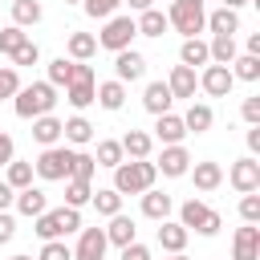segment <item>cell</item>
<instances>
[{
    "instance_id": "obj_1",
    "label": "cell",
    "mask_w": 260,
    "mask_h": 260,
    "mask_svg": "<svg viewBox=\"0 0 260 260\" xmlns=\"http://www.w3.org/2000/svg\"><path fill=\"white\" fill-rule=\"evenodd\" d=\"M53 106H57V85H49V81H32V85H20L12 93V110L24 122H32L41 114H53Z\"/></svg>"
},
{
    "instance_id": "obj_2",
    "label": "cell",
    "mask_w": 260,
    "mask_h": 260,
    "mask_svg": "<svg viewBox=\"0 0 260 260\" xmlns=\"http://www.w3.org/2000/svg\"><path fill=\"white\" fill-rule=\"evenodd\" d=\"M154 179H158V171L150 158H122L114 167V191L118 195H142L146 187H154Z\"/></svg>"
},
{
    "instance_id": "obj_3",
    "label": "cell",
    "mask_w": 260,
    "mask_h": 260,
    "mask_svg": "<svg viewBox=\"0 0 260 260\" xmlns=\"http://www.w3.org/2000/svg\"><path fill=\"white\" fill-rule=\"evenodd\" d=\"M32 232L41 236V240H65L69 232H81V211L77 207H45L41 215H37V223H32Z\"/></svg>"
},
{
    "instance_id": "obj_4",
    "label": "cell",
    "mask_w": 260,
    "mask_h": 260,
    "mask_svg": "<svg viewBox=\"0 0 260 260\" xmlns=\"http://www.w3.org/2000/svg\"><path fill=\"white\" fill-rule=\"evenodd\" d=\"M167 24H171V28H179L183 37H199V32L207 28V12H203V0H171Z\"/></svg>"
},
{
    "instance_id": "obj_5",
    "label": "cell",
    "mask_w": 260,
    "mask_h": 260,
    "mask_svg": "<svg viewBox=\"0 0 260 260\" xmlns=\"http://www.w3.org/2000/svg\"><path fill=\"white\" fill-rule=\"evenodd\" d=\"M179 223H183L187 232H199V236H215V232L223 228L219 211H215V207H207L203 199H187V203L179 207Z\"/></svg>"
},
{
    "instance_id": "obj_6",
    "label": "cell",
    "mask_w": 260,
    "mask_h": 260,
    "mask_svg": "<svg viewBox=\"0 0 260 260\" xmlns=\"http://www.w3.org/2000/svg\"><path fill=\"white\" fill-rule=\"evenodd\" d=\"M69 162H73V150L69 146H45L41 158L32 162V171L45 183H57V179H69Z\"/></svg>"
},
{
    "instance_id": "obj_7",
    "label": "cell",
    "mask_w": 260,
    "mask_h": 260,
    "mask_svg": "<svg viewBox=\"0 0 260 260\" xmlns=\"http://www.w3.org/2000/svg\"><path fill=\"white\" fill-rule=\"evenodd\" d=\"M138 37V28H134V16H110L106 20V28L98 32V45L102 49H110V53H122V49H130V41Z\"/></svg>"
},
{
    "instance_id": "obj_8",
    "label": "cell",
    "mask_w": 260,
    "mask_h": 260,
    "mask_svg": "<svg viewBox=\"0 0 260 260\" xmlns=\"http://www.w3.org/2000/svg\"><path fill=\"white\" fill-rule=\"evenodd\" d=\"M154 171H158V175H167V179H183V175L191 171V154H187V146H183V142L162 146V154H158Z\"/></svg>"
},
{
    "instance_id": "obj_9",
    "label": "cell",
    "mask_w": 260,
    "mask_h": 260,
    "mask_svg": "<svg viewBox=\"0 0 260 260\" xmlns=\"http://www.w3.org/2000/svg\"><path fill=\"white\" fill-rule=\"evenodd\" d=\"M228 179H232V187H236L240 195H248V191H260V162H256L252 154H244V158H236V162H232Z\"/></svg>"
},
{
    "instance_id": "obj_10",
    "label": "cell",
    "mask_w": 260,
    "mask_h": 260,
    "mask_svg": "<svg viewBox=\"0 0 260 260\" xmlns=\"http://www.w3.org/2000/svg\"><path fill=\"white\" fill-rule=\"evenodd\" d=\"M199 85H203V93H211V98H228L232 85H236V77H232L228 65H215V61H211V65L199 73Z\"/></svg>"
},
{
    "instance_id": "obj_11",
    "label": "cell",
    "mask_w": 260,
    "mask_h": 260,
    "mask_svg": "<svg viewBox=\"0 0 260 260\" xmlns=\"http://www.w3.org/2000/svg\"><path fill=\"white\" fill-rule=\"evenodd\" d=\"M106 248H110L106 228H81V240H77V248H73V260H102Z\"/></svg>"
},
{
    "instance_id": "obj_12",
    "label": "cell",
    "mask_w": 260,
    "mask_h": 260,
    "mask_svg": "<svg viewBox=\"0 0 260 260\" xmlns=\"http://www.w3.org/2000/svg\"><path fill=\"white\" fill-rule=\"evenodd\" d=\"M232 260H260V228H256V223L236 228V240H232Z\"/></svg>"
},
{
    "instance_id": "obj_13",
    "label": "cell",
    "mask_w": 260,
    "mask_h": 260,
    "mask_svg": "<svg viewBox=\"0 0 260 260\" xmlns=\"http://www.w3.org/2000/svg\"><path fill=\"white\" fill-rule=\"evenodd\" d=\"M114 73H118L122 85H126V81H138V77L146 73V57L134 53V49H122V53H114Z\"/></svg>"
},
{
    "instance_id": "obj_14",
    "label": "cell",
    "mask_w": 260,
    "mask_h": 260,
    "mask_svg": "<svg viewBox=\"0 0 260 260\" xmlns=\"http://www.w3.org/2000/svg\"><path fill=\"white\" fill-rule=\"evenodd\" d=\"M12 207H16L20 215H28V219H37V215H41V211L49 207V195H45L41 187H32V183H28V187H20V191H16V199H12Z\"/></svg>"
},
{
    "instance_id": "obj_15",
    "label": "cell",
    "mask_w": 260,
    "mask_h": 260,
    "mask_svg": "<svg viewBox=\"0 0 260 260\" xmlns=\"http://www.w3.org/2000/svg\"><path fill=\"white\" fill-rule=\"evenodd\" d=\"M154 138L162 142V146H175V142H183L187 138V126H183V118L179 114H158V122H154Z\"/></svg>"
},
{
    "instance_id": "obj_16",
    "label": "cell",
    "mask_w": 260,
    "mask_h": 260,
    "mask_svg": "<svg viewBox=\"0 0 260 260\" xmlns=\"http://www.w3.org/2000/svg\"><path fill=\"white\" fill-rule=\"evenodd\" d=\"M195 85H199V77H195V69H191V65H175V69H171V77H167L171 98H195Z\"/></svg>"
},
{
    "instance_id": "obj_17",
    "label": "cell",
    "mask_w": 260,
    "mask_h": 260,
    "mask_svg": "<svg viewBox=\"0 0 260 260\" xmlns=\"http://www.w3.org/2000/svg\"><path fill=\"white\" fill-rule=\"evenodd\" d=\"M61 138L73 142V146H85V142H93V122L85 114H73V118L61 122Z\"/></svg>"
},
{
    "instance_id": "obj_18",
    "label": "cell",
    "mask_w": 260,
    "mask_h": 260,
    "mask_svg": "<svg viewBox=\"0 0 260 260\" xmlns=\"http://www.w3.org/2000/svg\"><path fill=\"white\" fill-rule=\"evenodd\" d=\"M171 102H175V98H171L167 81H150V85L142 89V106H146V114H154V118H158V114H167V110H171Z\"/></svg>"
},
{
    "instance_id": "obj_19",
    "label": "cell",
    "mask_w": 260,
    "mask_h": 260,
    "mask_svg": "<svg viewBox=\"0 0 260 260\" xmlns=\"http://www.w3.org/2000/svg\"><path fill=\"white\" fill-rule=\"evenodd\" d=\"M118 142H122V154H126V158H150V146H154V138H150L146 130H134V126H130Z\"/></svg>"
},
{
    "instance_id": "obj_20",
    "label": "cell",
    "mask_w": 260,
    "mask_h": 260,
    "mask_svg": "<svg viewBox=\"0 0 260 260\" xmlns=\"http://www.w3.org/2000/svg\"><path fill=\"white\" fill-rule=\"evenodd\" d=\"M187 175H191L195 191H215V187L223 183V167H219V162H195Z\"/></svg>"
},
{
    "instance_id": "obj_21",
    "label": "cell",
    "mask_w": 260,
    "mask_h": 260,
    "mask_svg": "<svg viewBox=\"0 0 260 260\" xmlns=\"http://www.w3.org/2000/svg\"><path fill=\"white\" fill-rule=\"evenodd\" d=\"M106 240L110 244H118V248H126V244H134L138 240V228H134V219L130 215H110V228H106Z\"/></svg>"
},
{
    "instance_id": "obj_22",
    "label": "cell",
    "mask_w": 260,
    "mask_h": 260,
    "mask_svg": "<svg viewBox=\"0 0 260 260\" xmlns=\"http://www.w3.org/2000/svg\"><path fill=\"white\" fill-rule=\"evenodd\" d=\"M171 207H175V203H171V195H167V191H154V187H146V191H142V215H146V219H167V215H171Z\"/></svg>"
},
{
    "instance_id": "obj_23",
    "label": "cell",
    "mask_w": 260,
    "mask_h": 260,
    "mask_svg": "<svg viewBox=\"0 0 260 260\" xmlns=\"http://www.w3.org/2000/svg\"><path fill=\"white\" fill-rule=\"evenodd\" d=\"M158 248L162 252H183L187 248V228L171 223V219H158Z\"/></svg>"
},
{
    "instance_id": "obj_24",
    "label": "cell",
    "mask_w": 260,
    "mask_h": 260,
    "mask_svg": "<svg viewBox=\"0 0 260 260\" xmlns=\"http://www.w3.org/2000/svg\"><path fill=\"white\" fill-rule=\"evenodd\" d=\"M93 98H98V81H69V85H65V102H69L73 110H89Z\"/></svg>"
},
{
    "instance_id": "obj_25",
    "label": "cell",
    "mask_w": 260,
    "mask_h": 260,
    "mask_svg": "<svg viewBox=\"0 0 260 260\" xmlns=\"http://www.w3.org/2000/svg\"><path fill=\"white\" fill-rule=\"evenodd\" d=\"M93 102H98L102 110H110V114H114V110H122V106H126V85H122L118 77H114V81H102Z\"/></svg>"
},
{
    "instance_id": "obj_26",
    "label": "cell",
    "mask_w": 260,
    "mask_h": 260,
    "mask_svg": "<svg viewBox=\"0 0 260 260\" xmlns=\"http://www.w3.org/2000/svg\"><path fill=\"white\" fill-rule=\"evenodd\" d=\"M211 122H215V114H211V106H203V102H191V110L183 114L187 134H207V130H211Z\"/></svg>"
},
{
    "instance_id": "obj_27",
    "label": "cell",
    "mask_w": 260,
    "mask_h": 260,
    "mask_svg": "<svg viewBox=\"0 0 260 260\" xmlns=\"http://www.w3.org/2000/svg\"><path fill=\"white\" fill-rule=\"evenodd\" d=\"M32 138H37L41 146H57V142H61V118H53V114L32 118Z\"/></svg>"
},
{
    "instance_id": "obj_28",
    "label": "cell",
    "mask_w": 260,
    "mask_h": 260,
    "mask_svg": "<svg viewBox=\"0 0 260 260\" xmlns=\"http://www.w3.org/2000/svg\"><path fill=\"white\" fill-rule=\"evenodd\" d=\"M65 49H69V61H89L98 53V37L93 32H69Z\"/></svg>"
},
{
    "instance_id": "obj_29",
    "label": "cell",
    "mask_w": 260,
    "mask_h": 260,
    "mask_svg": "<svg viewBox=\"0 0 260 260\" xmlns=\"http://www.w3.org/2000/svg\"><path fill=\"white\" fill-rule=\"evenodd\" d=\"M207 53H211V61H215V65H232V61L240 57V53H236V37H223V32H211Z\"/></svg>"
},
{
    "instance_id": "obj_30",
    "label": "cell",
    "mask_w": 260,
    "mask_h": 260,
    "mask_svg": "<svg viewBox=\"0 0 260 260\" xmlns=\"http://www.w3.org/2000/svg\"><path fill=\"white\" fill-rule=\"evenodd\" d=\"M179 61L183 65H211V53H207V41H199V37H183V49H179Z\"/></svg>"
},
{
    "instance_id": "obj_31",
    "label": "cell",
    "mask_w": 260,
    "mask_h": 260,
    "mask_svg": "<svg viewBox=\"0 0 260 260\" xmlns=\"http://www.w3.org/2000/svg\"><path fill=\"white\" fill-rule=\"evenodd\" d=\"M207 28H211V32H223V37H236V32H240V12H236V8H215V12L207 16Z\"/></svg>"
},
{
    "instance_id": "obj_32",
    "label": "cell",
    "mask_w": 260,
    "mask_h": 260,
    "mask_svg": "<svg viewBox=\"0 0 260 260\" xmlns=\"http://www.w3.org/2000/svg\"><path fill=\"white\" fill-rule=\"evenodd\" d=\"M134 28H138V37H162L171 24H167V12H158V8H146V12L134 20Z\"/></svg>"
},
{
    "instance_id": "obj_33",
    "label": "cell",
    "mask_w": 260,
    "mask_h": 260,
    "mask_svg": "<svg viewBox=\"0 0 260 260\" xmlns=\"http://www.w3.org/2000/svg\"><path fill=\"white\" fill-rule=\"evenodd\" d=\"M89 203H93V207H98V215H106V219L122 211V195H118L114 187H102V191H93V195H89Z\"/></svg>"
},
{
    "instance_id": "obj_34",
    "label": "cell",
    "mask_w": 260,
    "mask_h": 260,
    "mask_svg": "<svg viewBox=\"0 0 260 260\" xmlns=\"http://www.w3.org/2000/svg\"><path fill=\"white\" fill-rule=\"evenodd\" d=\"M122 158H126V154H122V142H118V138H102V142H98V154H93L98 167H110V171H114Z\"/></svg>"
},
{
    "instance_id": "obj_35",
    "label": "cell",
    "mask_w": 260,
    "mask_h": 260,
    "mask_svg": "<svg viewBox=\"0 0 260 260\" xmlns=\"http://www.w3.org/2000/svg\"><path fill=\"white\" fill-rule=\"evenodd\" d=\"M41 20V0H12V24L28 28Z\"/></svg>"
},
{
    "instance_id": "obj_36",
    "label": "cell",
    "mask_w": 260,
    "mask_h": 260,
    "mask_svg": "<svg viewBox=\"0 0 260 260\" xmlns=\"http://www.w3.org/2000/svg\"><path fill=\"white\" fill-rule=\"evenodd\" d=\"M89 195H93L89 179H69V183H65V203H69V207H77V211H81V207L89 203Z\"/></svg>"
},
{
    "instance_id": "obj_37",
    "label": "cell",
    "mask_w": 260,
    "mask_h": 260,
    "mask_svg": "<svg viewBox=\"0 0 260 260\" xmlns=\"http://www.w3.org/2000/svg\"><path fill=\"white\" fill-rule=\"evenodd\" d=\"M228 69H232V77H240V81H256V77H260V57L244 53V57H236Z\"/></svg>"
},
{
    "instance_id": "obj_38",
    "label": "cell",
    "mask_w": 260,
    "mask_h": 260,
    "mask_svg": "<svg viewBox=\"0 0 260 260\" xmlns=\"http://www.w3.org/2000/svg\"><path fill=\"white\" fill-rule=\"evenodd\" d=\"M28 41V32L20 28V24H8V28H0V57H12L20 45Z\"/></svg>"
},
{
    "instance_id": "obj_39",
    "label": "cell",
    "mask_w": 260,
    "mask_h": 260,
    "mask_svg": "<svg viewBox=\"0 0 260 260\" xmlns=\"http://www.w3.org/2000/svg\"><path fill=\"white\" fill-rule=\"evenodd\" d=\"M93 171H98L93 154H85V150H73V162H69V179H89V183H93Z\"/></svg>"
},
{
    "instance_id": "obj_40",
    "label": "cell",
    "mask_w": 260,
    "mask_h": 260,
    "mask_svg": "<svg viewBox=\"0 0 260 260\" xmlns=\"http://www.w3.org/2000/svg\"><path fill=\"white\" fill-rule=\"evenodd\" d=\"M32 175H37V171H32V162H16V158H12V162H8V179H4V183H8L12 191H20V187H28V183H32Z\"/></svg>"
},
{
    "instance_id": "obj_41",
    "label": "cell",
    "mask_w": 260,
    "mask_h": 260,
    "mask_svg": "<svg viewBox=\"0 0 260 260\" xmlns=\"http://www.w3.org/2000/svg\"><path fill=\"white\" fill-rule=\"evenodd\" d=\"M69 81H73V61L69 57L49 61V85H69Z\"/></svg>"
},
{
    "instance_id": "obj_42",
    "label": "cell",
    "mask_w": 260,
    "mask_h": 260,
    "mask_svg": "<svg viewBox=\"0 0 260 260\" xmlns=\"http://www.w3.org/2000/svg\"><path fill=\"white\" fill-rule=\"evenodd\" d=\"M37 260H73V248H69L65 240H45Z\"/></svg>"
},
{
    "instance_id": "obj_43",
    "label": "cell",
    "mask_w": 260,
    "mask_h": 260,
    "mask_svg": "<svg viewBox=\"0 0 260 260\" xmlns=\"http://www.w3.org/2000/svg\"><path fill=\"white\" fill-rule=\"evenodd\" d=\"M118 4H122V0H81V8H85L93 20H110V16L118 12Z\"/></svg>"
},
{
    "instance_id": "obj_44",
    "label": "cell",
    "mask_w": 260,
    "mask_h": 260,
    "mask_svg": "<svg viewBox=\"0 0 260 260\" xmlns=\"http://www.w3.org/2000/svg\"><path fill=\"white\" fill-rule=\"evenodd\" d=\"M240 215H244V223H260V195L256 191H248L240 199Z\"/></svg>"
},
{
    "instance_id": "obj_45",
    "label": "cell",
    "mask_w": 260,
    "mask_h": 260,
    "mask_svg": "<svg viewBox=\"0 0 260 260\" xmlns=\"http://www.w3.org/2000/svg\"><path fill=\"white\" fill-rule=\"evenodd\" d=\"M20 89V73H16V65H4L0 69V98H12Z\"/></svg>"
},
{
    "instance_id": "obj_46",
    "label": "cell",
    "mask_w": 260,
    "mask_h": 260,
    "mask_svg": "<svg viewBox=\"0 0 260 260\" xmlns=\"http://www.w3.org/2000/svg\"><path fill=\"white\" fill-rule=\"evenodd\" d=\"M37 61H41V49H37L32 41H24V45L12 53V65H16V69H20V65H37Z\"/></svg>"
},
{
    "instance_id": "obj_47",
    "label": "cell",
    "mask_w": 260,
    "mask_h": 260,
    "mask_svg": "<svg viewBox=\"0 0 260 260\" xmlns=\"http://www.w3.org/2000/svg\"><path fill=\"white\" fill-rule=\"evenodd\" d=\"M240 118L248 122V126H260V98L252 93V98H244V106H240Z\"/></svg>"
},
{
    "instance_id": "obj_48",
    "label": "cell",
    "mask_w": 260,
    "mask_h": 260,
    "mask_svg": "<svg viewBox=\"0 0 260 260\" xmlns=\"http://www.w3.org/2000/svg\"><path fill=\"white\" fill-rule=\"evenodd\" d=\"M12 158H16V142H12V134L0 130V167H8Z\"/></svg>"
},
{
    "instance_id": "obj_49",
    "label": "cell",
    "mask_w": 260,
    "mask_h": 260,
    "mask_svg": "<svg viewBox=\"0 0 260 260\" xmlns=\"http://www.w3.org/2000/svg\"><path fill=\"white\" fill-rule=\"evenodd\" d=\"M122 260H150V248L134 240V244H126V248H122Z\"/></svg>"
},
{
    "instance_id": "obj_50",
    "label": "cell",
    "mask_w": 260,
    "mask_h": 260,
    "mask_svg": "<svg viewBox=\"0 0 260 260\" xmlns=\"http://www.w3.org/2000/svg\"><path fill=\"white\" fill-rule=\"evenodd\" d=\"M12 236H16V219H12L8 211H0V244H8Z\"/></svg>"
},
{
    "instance_id": "obj_51",
    "label": "cell",
    "mask_w": 260,
    "mask_h": 260,
    "mask_svg": "<svg viewBox=\"0 0 260 260\" xmlns=\"http://www.w3.org/2000/svg\"><path fill=\"white\" fill-rule=\"evenodd\" d=\"M12 199H16V191H12L8 183H0V211H8V207H12Z\"/></svg>"
},
{
    "instance_id": "obj_52",
    "label": "cell",
    "mask_w": 260,
    "mask_h": 260,
    "mask_svg": "<svg viewBox=\"0 0 260 260\" xmlns=\"http://www.w3.org/2000/svg\"><path fill=\"white\" fill-rule=\"evenodd\" d=\"M248 150H252V154H260V126H252V130H248Z\"/></svg>"
},
{
    "instance_id": "obj_53",
    "label": "cell",
    "mask_w": 260,
    "mask_h": 260,
    "mask_svg": "<svg viewBox=\"0 0 260 260\" xmlns=\"http://www.w3.org/2000/svg\"><path fill=\"white\" fill-rule=\"evenodd\" d=\"M122 4H130L134 12H146V8H154V0H122Z\"/></svg>"
},
{
    "instance_id": "obj_54",
    "label": "cell",
    "mask_w": 260,
    "mask_h": 260,
    "mask_svg": "<svg viewBox=\"0 0 260 260\" xmlns=\"http://www.w3.org/2000/svg\"><path fill=\"white\" fill-rule=\"evenodd\" d=\"M248 53H252V57H260V32H252V37H248Z\"/></svg>"
},
{
    "instance_id": "obj_55",
    "label": "cell",
    "mask_w": 260,
    "mask_h": 260,
    "mask_svg": "<svg viewBox=\"0 0 260 260\" xmlns=\"http://www.w3.org/2000/svg\"><path fill=\"white\" fill-rule=\"evenodd\" d=\"M244 4H248V0H223V8H236V12H240Z\"/></svg>"
},
{
    "instance_id": "obj_56",
    "label": "cell",
    "mask_w": 260,
    "mask_h": 260,
    "mask_svg": "<svg viewBox=\"0 0 260 260\" xmlns=\"http://www.w3.org/2000/svg\"><path fill=\"white\" fill-rule=\"evenodd\" d=\"M167 260H187V256H183V252H171V256H167Z\"/></svg>"
},
{
    "instance_id": "obj_57",
    "label": "cell",
    "mask_w": 260,
    "mask_h": 260,
    "mask_svg": "<svg viewBox=\"0 0 260 260\" xmlns=\"http://www.w3.org/2000/svg\"><path fill=\"white\" fill-rule=\"evenodd\" d=\"M12 260H32V256H12Z\"/></svg>"
},
{
    "instance_id": "obj_58",
    "label": "cell",
    "mask_w": 260,
    "mask_h": 260,
    "mask_svg": "<svg viewBox=\"0 0 260 260\" xmlns=\"http://www.w3.org/2000/svg\"><path fill=\"white\" fill-rule=\"evenodd\" d=\"M65 4H81V0H65Z\"/></svg>"
},
{
    "instance_id": "obj_59",
    "label": "cell",
    "mask_w": 260,
    "mask_h": 260,
    "mask_svg": "<svg viewBox=\"0 0 260 260\" xmlns=\"http://www.w3.org/2000/svg\"><path fill=\"white\" fill-rule=\"evenodd\" d=\"M167 4H171V0H167Z\"/></svg>"
}]
</instances>
